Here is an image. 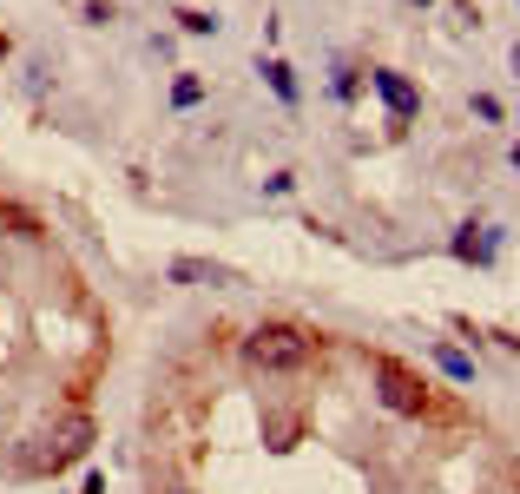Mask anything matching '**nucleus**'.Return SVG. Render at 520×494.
<instances>
[{"label":"nucleus","mask_w":520,"mask_h":494,"mask_svg":"<svg viewBox=\"0 0 520 494\" xmlns=\"http://www.w3.org/2000/svg\"><path fill=\"white\" fill-rule=\"evenodd\" d=\"M376 383H382V402H389L395 415H428V389L415 383L402 363H389V356H382V363H376Z\"/></svg>","instance_id":"obj_3"},{"label":"nucleus","mask_w":520,"mask_h":494,"mask_svg":"<svg viewBox=\"0 0 520 494\" xmlns=\"http://www.w3.org/2000/svg\"><path fill=\"white\" fill-rule=\"evenodd\" d=\"M86 448H93V422H86V415H73V422H60L53 435H33V442L14 455V468H20V475H60L66 462H79V455H86Z\"/></svg>","instance_id":"obj_2"},{"label":"nucleus","mask_w":520,"mask_h":494,"mask_svg":"<svg viewBox=\"0 0 520 494\" xmlns=\"http://www.w3.org/2000/svg\"><path fill=\"white\" fill-rule=\"evenodd\" d=\"M369 80H376V93H382V106L395 112V119H409L415 106H422V99H415V86L402 80V73H369Z\"/></svg>","instance_id":"obj_4"},{"label":"nucleus","mask_w":520,"mask_h":494,"mask_svg":"<svg viewBox=\"0 0 520 494\" xmlns=\"http://www.w3.org/2000/svg\"><path fill=\"white\" fill-rule=\"evenodd\" d=\"M488 251H494V244H488V238H474V224L455 238V257H468V264H488Z\"/></svg>","instance_id":"obj_8"},{"label":"nucleus","mask_w":520,"mask_h":494,"mask_svg":"<svg viewBox=\"0 0 520 494\" xmlns=\"http://www.w3.org/2000/svg\"><path fill=\"white\" fill-rule=\"evenodd\" d=\"M0 60H7V33H0Z\"/></svg>","instance_id":"obj_12"},{"label":"nucleus","mask_w":520,"mask_h":494,"mask_svg":"<svg viewBox=\"0 0 520 494\" xmlns=\"http://www.w3.org/2000/svg\"><path fill=\"white\" fill-rule=\"evenodd\" d=\"M514 73H520V47H514Z\"/></svg>","instance_id":"obj_14"},{"label":"nucleus","mask_w":520,"mask_h":494,"mask_svg":"<svg viewBox=\"0 0 520 494\" xmlns=\"http://www.w3.org/2000/svg\"><path fill=\"white\" fill-rule=\"evenodd\" d=\"M172 284H224V271H218V264H205V257H178Z\"/></svg>","instance_id":"obj_5"},{"label":"nucleus","mask_w":520,"mask_h":494,"mask_svg":"<svg viewBox=\"0 0 520 494\" xmlns=\"http://www.w3.org/2000/svg\"><path fill=\"white\" fill-rule=\"evenodd\" d=\"M244 363L264 369V376H297V369L310 363V336H303L297 323H257V330L244 336Z\"/></svg>","instance_id":"obj_1"},{"label":"nucleus","mask_w":520,"mask_h":494,"mask_svg":"<svg viewBox=\"0 0 520 494\" xmlns=\"http://www.w3.org/2000/svg\"><path fill=\"white\" fill-rule=\"evenodd\" d=\"M178 27H185V33H218V14H198V7H185V14H178Z\"/></svg>","instance_id":"obj_10"},{"label":"nucleus","mask_w":520,"mask_h":494,"mask_svg":"<svg viewBox=\"0 0 520 494\" xmlns=\"http://www.w3.org/2000/svg\"><path fill=\"white\" fill-rule=\"evenodd\" d=\"M435 363H442L448 376H455V383H474V363H468V356L455 350V343H435Z\"/></svg>","instance_id":"obj_7"},{"label":"nucleus","mask_w":520,"mask_h":494,"mask_svg":"<svg viewBox=\"0 0 520 494\" xmlns=\"http://www.w3.org/2000/svg\"><path fill=\"white\" fill-rule=\"evenodd\" d=\"M86 494H106V475H93V481H86Z\"/></svg>","instance_id":"obj_11"},{"label":"nucleus","mask_w":520,"mask_h":494,"mask_svg":"<svg viewBox=\"0 0 520 494\" xmlns=\"http://www.w3.org/2000/svg\"><path fill=\"white\" fill-rule=\"evenodd\" d=\"M514 172H520V145H514Z\"/></svg>","instance_id":"obj_13"},{"label":"nucleus","mask_w":520,"mask_h":494,"mask_svg":"<svg viewBox=\"0 0 520 494\" xmlns=\"http://www.w3.org/2000/svg\"><path fill=\"white\" fill-rule=\"evenodd\" d=\"M257 73H264V80H270V93L284 99V106H290V99H297V80H290V66H284V60H264V66H257Z\"/></svg>","instance_id":"obj_6"},{"label":"nucleus","mask_w":520,"mask_h":494,"mask_svg":"<svg viewBox=\"0 0 520 494\" xmlns=\"http://www.w3.org/2000/svg\"><path fill=\"white\" fill-rule=\"evenodd\" d=\"M178 494H185V488H178Z\"/></svg>","instance_id":"obj_15"},{"label":"nucleus","mask_w":520,"mask_h":494,"mask_svg":"<svg viewBox=\"0 0 520 494\" xmlns=\"http://www.w3.org/2000/svg\"><path fill=\"white\" fill-rule=\"evenodd\" d=\"M198 99H205V80H191V73H185V80L172 86V106H198Z\"/></svg>","instance_id":"obj_9"}]
</instances>
